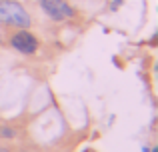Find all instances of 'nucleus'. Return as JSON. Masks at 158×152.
<instances>
[{
    "mask_svg": "<svg viewBox=\"0 0 158 152\" xmlns=\"http://www.w3.org/2000/svg\"><path fill=\"white\" fill-rule=\"evenodd\" d=\"M84 152H92V150H84Z\"/></svg>",
    "mask_w": 158,
    "mask_h": 152,
    "instance_id": "nucleus-11",
    "label": "nucleus"
},
{
    "mask_svg": "<svg viewBox=\"0 0 158 152\" xmlns=\"http://www.w3.org/2000/svg\"><path fill=\"white\" fill-rule=\"evenodd\" d=\"M8 44H10L14 50H18L24 56H32L38 52L40 48V40L36 34H32L28 28H18L16 32H12L8 36Z\"/></svg>",
    "mask_w": 158,
    "mask_h": 152,
    "instance_id": "nucleus-2",
    "label": "nucleus"
},
{
    "mask_svg": "<svg viewBox=\"0 0 158 152\" xmlns=\"http://www.w3.org/2000/svg\"><path fill=\"white\" fill-rule=\"evenodd\" d=\"M150 152H158V146H152V148H150Z\"/></svg>",
    "mask_w": 158,
    "mask_h": 152,
    "instance_id": "nucleus-9",
    "label": "nucleus"
},
{
    "mask_svg": "<svg viewBox=\"0 0 158 152\" xmlns=\"http://www.w3.org/2000/svg\"><path fill=\"white\" fill-rule=\"evenodd\" d=\"M142 152H150V146H142Z\"/></svg>",
    "mask_w": 158,
    "mask_h": 152,
    "instance_id": "nucleus-8",
    "label": "nucleus"
},
{
    "mask_svg": "<svg viewBox=\"0 0 158 152\" xmlns=\"http://www.w3.org/2000/svg\"><path fill=\"white\" fill-rule=\"evenodd\" d=\"M42 12L54 22H64L66 18H74L76 10L66 0H40Z\"/></svg>",
    "mask_w": 158,
    "mask_h": 152,
    "instance_id": "nucleus-3",
    "label": "nucleus"
},
{
    "mask_svg": "<svg viewBox=\"0 0 158 152\" xmlns=\"http://www.w3.org/2000/svg\"><path fill=\"white\" fill-rule=\"evenodd\" d=\"M6 42V36H4V30H2V24H0V46H4Z\"/></svg>",
    "mask_w": 158,
    "mask_h": 152,
    "instance_id": "nucleus-6",
    "label": "nucleus"
},
{
    "mask_svg": "<svg viewBox=\"0 0 158 152\" xmlns=\"http://www.w3.org/2000/svg\"><path fill=\"white\" fill-rule=\"evenodd\" d=\"M124 4V0H112L110 2V12H118V8Z\"/></svg>",
    "mask_w": 158,
    "mask_h": 152,
    "instance_id": "nucleus-5",
    "label": "nucleus"
},
{
    "mask_svg": "<svg viewBox=\"0 0 158 152\" xmlns=\"http://www.w3.org/2000/svg\"><path fill=\"white\" fill-rule=\"evenodd\" d=\"M18 138V130L10 124H0V140H14Z\"/></svg>",
    "mask_w": 158,
    "mask_h": 152,
    "instance_id": "nucleus-4",
    "label": "nucleus"
},
{
    "mask_svg": "<svg viewBox=\"0 0 158 152\" xmlns=\"http://www.w3.org/2000/svg\"><path fill=\"white\" fill-rule=\"evenodd\" d=\"M0 24L12 28H28L32 26V16L18 0H0Z\"/></svg>",
    "mask_w": 158,
    "mask_h": 152,
    "instance_id": "nucleus-1",
    "label": "nucleus"
},
{
    "mask_svg": "<svg viewBox=\"0 0 158 152\" xmlns=\"http://www.w3.org/2000/svg\"><path fill=\"white\" fill-rule=\"evenodd\" d=\"M18 152H32L30 148H22V150H18Z\"/></svg>",
    "mask_w": 158,
    "mask_h": 152,
    "instance_id": "nucleus-10",
    "label": "nucleus"
},
{
    "mask_svg": "<svg viewBox=\"0 0 158 152\" xmlns=\"http://www.w3.org/2000/svg\"><path fill=\"white\" fill-rule=\"evenodd\" d=\"M0 152H14L10 146H0Z\"/></svg>",
    "mask_w": 158,
    "mask_h": 152,
    "instance_id": "nucleus-7",
    "label": "nucleus"
}]
</instances>
